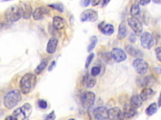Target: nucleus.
I'll return each mask as SVG.
<instances>
[{"instance_id": "f257e3e1", "label": "nucleus", "mask_w": 161, "mask_h": 120, "mask_svg": "<svg viewBox=\"0 0 161 120\" xmlns=\"http://www.w3.org/2000/svg\"><path fill=\"white\" fill-rule=\"evenodd\" d=\"M37 82V77L34 74L26 73L20 82V87L22 92L26 95L29 93L30 91L36 86Z\"/></svg>"}, {"instance_id": "f03ea898", "label": "nucleus", "mask_w": 161, "mask_h": 120, "mask_svg": "<svg viewBox=\"0 0 161 120\" xmlns=\"http://www.w3.org/2000/svg\"><path fill=\"white\" fill-rule=\"evenodd\" d=\"M22 100V95L18 90H12L7 93L3 100L4 106L8 109H12Z\"/></svg>"}, {"instance_id": "7ed1b4c3", "label": "nucleus", "mask_w": 161, "mask_h": 120, "mask_svg": "<svg viewBox=\"0 0 161 120\" xmlns=\"http://www.w3.org/2000/svg\"><path fill=\"white\" fill-rule=\"evenodd\" d=\"M5 16L6 19L10 22L13 23L18 22L23 16L21 7L18 5H13L9 7L5 12Z\"/></svg>"}, {"instance_id": "20e7f679", "label": "nucleus", "mask_w": 161, "mask_h": 120, "mask_svg": "<svg viewBox=\"0 0 161 120\" xmlns=\"http://www.w3.org/2000/svg\"><path fill=\"white\" fill-rule=\"evenodd\" d=\"M96 96L92 91H85L81 96V104L84 108L89 109L94 104Z\"/></svg>"}, {"instance_id": "39448f33", "label": "nucleus", "mask_w": 161, "mask_h": 120, "mask_svg": "<svg viewBox=\"0 0 161 120\" xmlns=\"http://www.w3.org/2000/svg\"><path fill=\"white\" fill-rule=\"evenodd\" d=\"M133 66H134L136 72L141 75L146 74L149 68L148 63L141 58H137L134 61Z\"/></svg>"}, {"instance_id": "423d86ee", "label": "nucleus", "mask_w": 161, "mask_h": 120, "mask_svg": "<svg viewBox=\"0 0 161 120\" xmlns=\"http://www.w3.org/2000/svg\"><path fill=\"white\" fill-rule=\"evenodd\" d=\"M98 19V13L91 9H88L83 11L81 15V21L82 22H95Z\"/></svg>"}, {"instance_id": "0eeeda50", "label": "nucleus", "mask_w": 161, "mask_h": 120, "mask_svg": "<svg viewBox=\"0 0 161 120\" xmlns=\"http://www.w3.org/2000/svg\"><path fill=\"white\" fill-rule=\"evenodd\" d=\"M128 24L131 28V29L137 35L141 34L143 31V26L137 18L132 16L128 19Z\"/></svg>"}, {"instance_id": "6e6552de", "label": "nucleus", "mask_w": 161, "mask_h": 120, "mask_svg": "<svg viewBox=\"0 0 161 120\" xmlns=\"http://www.w3.org/2000/svg\"><path fill=\"white\" fill-rule=\"evenodd\" d=\"M141 43L143 48L150 49L154 45V40L150 33L144 32L141 37Z\"/></svg>"}, {"instance_id": "1a4fd4ad", "label": "nucleus", "mask_w": 161, "mask_h": 120, "mask_svg": "<svg viewBox=\"0 0 161 120\" xmlns=\"http://www.w3.org/2000/svg\"><path fill=\"white\" fill-rule=\"evenodd\" d=\"M111 58L115 62L120 63L127 59V54L123 49L119 48H114L111 52Z\"/></svg>"}, {"instance_id": "9d476101", "label": "nucleus", "mask_w": 161, "mask_h": 120, "mask_svg": "<svg viewBox=\"0 0 161 120\" xmlns=\"http://www.w3.org/2000/svg\"><path fill=\"white\" fill-rule=\"evenodd\" d=\"M93 115L97 120H106L109 118V110L104 107H98L94 110Z\"/></svg>"}, {"instance_id": "9b49d317", "label": "nucleus", "mask_w": 161, "mask_h": 120, "mask_svg": "<svg viewBox=\"0 0 161 120\" xmlns=\"http://www.w3.org/2000/svg\"><path fill=\"white\" fill-rule=\"evenodd\" d=\"M109 118L111 120H123V112L118 107H114L109 110Z\"/></svg>"}, {"instance_id": "f8f14e48", "label": "nucleus", "mask_w": 161, "mask_h": 120, "mask_svg": "<svg viewBox=\"0 0 161 120\" xmlns=\"http://www.w3.org/2000/svg\"><path fill=\"white\" fill-rule=\"evenodd\" d=\"M49 13V10L44 6H40L35 10L33 13V18L35 20H40L42 19L44 15H48Z\"/></svg>"}, {"instance_id": "ddd939ff", "label": "nucleus", "mask_w": 161, "mask_h": 120, "mask_svg": "<svg viewBox=\"0 0 161 120\" xmlns=\"http://www.w3.org/2000/svg\"><path fill=\"white\" fill-rule=\"evenodd\" d=\"M124 117L127 119H130L134 117L137 114L136 108H134L131 104H126L123 107Z\"/></svg>"}, {"instance_id": "4468645a", "label": "nucleus", "mask_w": 161, "mask_h": 120, "mask_svg": "<svg viewBox=\"0 0 161 120\" xmlns=\"http://www.w3.org/2000/svg\"><path fill=\"white\" fill-rule=\"evenodd\" d=\"M22 11L23 18L24 19H29L33 15V10L30 4L27 3H22L20 6Z\"/></svg>"}, {"instance_id": "2eb2a0df", "label": "nucleus", "mask_w": 161, "mask_h": 120, "mask_svg": "<svg viewBox=\"0 0 161 120\" xmlns=\"http://www.w3.org/2000/svg\"><path fill=\"white\" fill-rule=\"evenodd\" d=\"M96 83V80L94 76L91 75H86L83 78L82 84L86 88H93Z\"/></svg>"}, {"instance_id": "dca6fc26", "label": "nucleus", "mask_w": 161, "mask_h": 120, "mask_svg": "<svg viewBox=\"0 0 161 120\" xmlns=\"http://www.w3.org/2000/svg\"><path fill=\"white\" fill-rule=\"evenodd\" d=\"M125 50L130 56H133V57L136 58H141L143 56L142 52L140 50V49L136 48L135 47L133 46L132 45H127L125 46Z\"/></svg>"}, {"instance_id": "f3484780", "label": "nucleus", "mask_w": 161, "mask_h": 120, "mask_svg": "<svg viewBox=\"0 0 161 120\" xmlns=\"http://www.w3.org/2000/svg\"><path fill=\"white\" fill-rule=\"evenodd\" d=\"M104 22H102L98 26L99 30L105 35H111L114 33V27L111 24H104Z\"/></svg>"}, {"instance_id": "a211bd4d", "label": "nucleus", "mask_w": 161, "mask_h": 120, "mask_svg": "<svg viewBox=\"0 0 161 120\" xmlns=\"http://www.w3.org/2000/svg\"><path fill=\"white\" fill-rule=\"evenodd\" d=\"M66 26V22L64 18L60 16H54L53 18V27L56 30H61Z\"/></svg>"}, {"instance_id": "6ab92c4d", "label": "nucleus", "mask_w": 161, "mask_h": 120, "mask_svg": "<svg viewBox=\"0 0 161 120\" xmlns=\"http://www.w3.org/2000/svg\"><path fill=\"white\" fill-rule=\"evenodd\" d=\"M57 45H58V40L57 38H51L49 41H48L47 45V48H46L47 52L49 54H52L55 53Z\"/></svg>"}, {"instance_id": "aec40b11", "label": "nucleus", "mask_w": 161, "mask_h": 120, "mask_svg": "<svg viewBox=\"0 0 161 120\" xmlns=\"http://www.w3.org/2000/svg\"><path fill=\"white\" fill-rule=\"evenodd\" d=\"M127 34V28L126 26L125 23L122 22L119 25L118 27V31L117 34V39L118 40H123Z\"/></svg>"}, {"instance_id": "412c9836", "label": "nucleus", "mask_w": 161, "mask_h": 120, "mask_svg": "<svg viewBox=\"0 0 161 120\" xmlns=\"http://www.w3.org/2000/svg\"><path fill=\"white\" fill-rule=\"evenodd\" d=\"M153 95V91L149 88H144L140 94V97L141 98L143 101L148 100Z\"/></svg>"}, {"instance_id": "4be33fe9", "label": "nucleus", "mask_w": 161, "mask_h": 120, "mask_svg": "<svg viewBox=\"0 0 161 120\" xmlns=\"http://www.w3.org/2000/svg\"><path fill=\"white\" fill-rule=\"evenodd\" d=\"M142 101H143L142 100L141 98L137 95L132 96L130 99V104L136 109L141 107L142 104Z\"/></svg>"}, {"instance_id": "5701e85b", "label": "nucleus", "mask_w": 161, "mask_h": 120, "mask_svg": "<svg viewBox=\"0 0 161 120\" xmlns=\"http://www.w3.org/2000/svg\"><path fill=\"white\" fill-rule=\"evenodd\" d=\"M48 61L47 59L43 60L42 61L40 64L36 68V69H35V73H36V75H38L42 72L45 69L47 66L48 65Z\"/></svg>"}, {"instance_id": "b1692460", "label": "nucleus", "mask_w": 161, "mask_h": 120, "mask_svg": "<svg viewBox=\"0 0 161 120\" xmlns=\"http://www.w3.org/2000/svg\"><path fill=\"white\" fill-rule=\"evenodd\" d=\"M13 115L16 118L17 120H25L26 118L25 114L21 108L14 111L13 112Z\"/></svg>"}, {"instance_id": "393cba45", "label": "nucleus", "mask_w": 161, "mask_h": 120, "mask_svg": "<svg viewBox=\"0 0 161 120\" xmlns=\"http://www.w3.org/2000/svg\"><path fill=\"white\" fill-rule=\"evenodd\" d=\"M157 110V105L156 103H152L149 107L146 109L145 113L146 114L149 116H152L153 114H155Z\"/></svg>"}, {"instance_id": "a878e982", "label": "nucleus", "mask_w": 161, "mask_h": 120, "mask_svg": "<svg viewBox=\"0 0 161 120\" xmlns=\"http://www.w3.org/2000/svg\"><path fill=\"white\" fill-rule=\"evenodd\" d=\"M21 109H22L23 110V111L24 112V113L25 114L26 118H29L30 116V115L32 114V107L29 103L24 104L22 107H21Z\"/></svg>"}, {"instance_id": "bb28decb", "label": "nucleus", "mask_w": 161, "mask_h": 120, "mask_svg": "<svg viewBox=\"0 0 161 120\" xmlns=\"http://www.w3.org/2000/svg\"><path fill=\"white\" fill-rule=\"evenodd\" d=\"M98 43V38L96 36H93L90 38V43L88 47V51L91 52L95 48Z\"/></svg>"}, {"instance_id": "cd10ccee", "label": "nucleus", "mask_w": 161, "mask_h": 120, "mask_svg": "<svg viewBox=\"0 0 161 120\" xmlns=\"http://www.w3.org/2000/svg\"><path fill=\"white\" fill-rule=\"evenodd\" d=\"M140 13V7L138 3H136L134 4H132L130 8V14L132 16L135 17V16L138 15Z\"/></svg>"}, {"instance_id": "c85d7f7f", "label": "nucleus", "mask_w": 161, "mask_h": 120, "mask_svg": "<svg viewBox=\"0 0 161 120\" xmlns=\"http://www.w3.org/2000/svg\"><path fill=\"white\" fill-rule=\"evenodd\" d=\"M150 81V79L149 77H145L138 80V84L141 86H148Z\"/></svg>"}, {"instance_id": "c756f323", "label": "nucleus", "mask_w": 161, "mask_h": 120, "mask_svg": "<svg viewBox=\"0 0 161 120\" xmlns=\"http://www.w3.org/2000/svg\"><path fill=\"white\" fill-rule=\"evenodd\" d=\"M49 6L52 7V8L57 10L58 11L60 12V13H62L63 11H64V6H63V5L60 3H54V4H49L48 5Z\"/></svg>"}, {"instance_id": "7c9ffc66", "label": "nucleus", "mask_w": 161, "mask_h": 120, "mask_svg": "<svg viewBox=\"0 0 161 120\" xmlns=\"http://www.w3.org/2000/svg\"><path fill=\"white\" fill-rule=\"evenodd\" d=\"M101 73V69L98 66H94L91 69V75L93 76H97L99 75Z\"/></svg>"}, {"instance_id": "2f4dec72", "label": "nucleus", "mask_w": 161, "mask_h": 120, "mask_svg": "<svg viewBox=\"0 0 161 120\" xmlns=\"http://www.w3.org/2000/svg\"><path fill=\"white\" fill-rule=\"evenodd\" d=\"M94 57V53H91L88 56V58L86 59V63H85V68H88L89 67V66L90 65L91 63L92 62V61L93 60V58Z\"/></svg>"}, {"instance_id": "473e14b6", "label": "nucleus", "mask_w": 161, "mask_h": 120, "mask_svg": "<svg viewBox=\"0 0 161 120\" xmlns=\"http://www.w3.org/2000/svg\"><path fill=\"white\" fill-rule=\"evenodd\" d=\"M38 105L39 107L41 109H46L47 108V102L44 100H39Z\"/></svg>"}, {"instance_id": "72a5a7b5", "label": "nucleus", "mask_w": 161, "mask_h": 120, "mask_svg": "<svg viewBox=\"0 0 161 120\" xmlns=\"http://www.w3.org/2000/svg\"><path fill=\"white\" fill-rule=\"evenodd\" d=\"M56 118L55 114V112L54 111H52L51 113L48 114L45 118L44 120H54Z\"/></svg>"}, {"instance_id": "f704fd0d", "label": "nucleus", "mask_w": 161, "mask_h": 120, "mask_svg": "<svg viewBox=\"0 0 161 120\" xmlns=\"http://www.w3.org/2000/svg\"><path fill=\"white\" fill-rule=\"evenodd\" d=\"M155 51H156V54L158 60L160 62H161V46H159L156 48Z\"/></svg>"}, {"instance_id": "c9c22d12", "label": "nucleus", "mask_w": 161, "mask_h": 120, "mask_svg": "<svg viewBox=\"0 0 161 120\" xmlns=\"http://www.w3.org/2000/svg\"><path fill=\"white\" fill-rule=\"evenodd\" d=\"M90 3H91V0H81V4L83 7L88 6V5H89Z\"/></svg>"}, {"instance_id": "e433bc0d", "label": "nucleus", "mask_w": 161, "mask_h": 120, "mask_svg": "<svg viewBox=\"0 0 161 120\" xmlns=\"http://www.w3.org/2000/svg\"><path fill=\"white\" fill-rule=\"evenodd\" d=\"M151 0H139V3L142 6H145L150 3Z\"/></svg>"}, {"instance_id": "4c0bfd02", "label": "nucleus", "mask_w": 161, "mask_h": 120, "mask_svg": "<svg viewBox=\"0 0 161 120\" xmlns=\"http://www.w3.org/2000/svg\"><path fill=\"white\" fill-rule=\"evenodd\" d=\"M55 65H56V62H55V61H53L51 63V65L49 66V67H48V71L51 72L52 70L54 69V68L55 66Z\"/></svg>"}, {"instance_id": "58836bf2", "label": "nucleus", "mask_w": 161, "mask_h": 120, "mask_svg": "<svg viewBox=\"0 0 161 120\" xmlns=\"http://www.w3.org/2000/svg\"><path fill=\"white\" fill-rule=\"evenodd\" d=\"M101 1V0H91V5L93 6H96Z\"/></svg>"}, {"instance_id": "ea45409f", "label": "nucleus", "mask_w": 161, "mask_h": 120, "mask_svg": "<svg viewBox=\"0 0 161 120\" xmlns=\"http://www.w3.org/2000/svg\"><path fill=\"white\" fill-rule=\"evenodd\" d=\"M129 40L131 42H132V43H134V42H135L136 41V37L135 36V34H132L130 37H129Z\"/></svg>"}, {"instance_id": "a19ab883", "label": "nucleus", "mask_w": 161, "mask_h": 120, "mask_svg": "<svg viewBox=\"0 0 161 120\" xmlns=\"http://www.w3.org/2000/svg\"><path fill=\"white\" fill-rule=\"evenodd\" d=\"M5 120H17L16 119V118L13 115H10V116H8L6 118H5Z\"/></svg>"}, {"instance_id": "79ce46f5", "label": "nucleus", "mask_w": 161, "mask_h": 120, "mask_svg": "<svg viewBox=\"0 0 161 120\" xmlns=\"http://www.w3.org/2000/svg\"><path fill=\"white\" fill-rule=\"evenodd\" d=\"M110 1L111 0H102V6L103 7L107 6L110 3Z\"/></svg>"}, {"instance_id": "37998d69", "label": "nucleus", "mask_w": 161, "mask_h": 120, "mask_svg": "<svg viewBox=\"0 0 161 120\" xmlns=\"http://www.w3.org/2000/svg\"><path fill=\"white\" fill-rule=\"evenodd\" d=\"M158 105H159V107H161V93L160 95L159 98V100H158Z\"/></svg>"}, {"instance_id": "c03bdc74", "label": "nucleus", "mask_w": 161, "mask_h": 120, "mask_svg": "<svg viewBox=\"0 0 161 120\" xmlns=\"http://www.w3.org/2000/svg\"><path fill=\"white\" fill-rule=\"evenodd\" d=\"M156 71L158 73L161 74V68H156Z\"/></svg>"}, {"instance_id": "a18cd8bd", "label": "nucleus", "mask_w": 161, "mask_h": 120, "mask_svg": "<svg viewBox=\"0 0 161 120\" xmlns=\"http://www.w3.org/2000/svg\"><path fill=\"white\" fill-rule=\"evenodd\" d=\"M152 1L155 3L157 4H161V0H152Z\"/></svg>"}, {"instance_id": "49530a36", "label": "nucleus", "mask_w": 161, "mask_h": 120, "mask_svg": "<svg viewBox=\"0 0 161 120\" xmlns=\"http://www.w3.org/2000/svg\"><path fill=\"white\" fill-rule=\"evenodd\" d=\"M68 120H76V119H74V118H71V119H68Z\"/></svg>"}, {"instance_id": "de8ad7c7", "label": "nucleus", "mask_w": 161, "mask_h": 120, "mask_svg": "<svg viewBox=\"0 0 161 120\" xmlns=\"http://www.w3.org/2000/svg\"><path fill=\"white\" fill-rule=\"evenodd\" d=\"M5 1H11V0H4Z\"/></svg>"}, {"instance_id": "09e8293b", "label": "nucleus", "mask_w": 161, "mask_h": 120, "mask_svg": "<svg viewBox=\"0 0 161 120\" xmlns=\"http://www.w3.org/2000/svg\"><path fill=\"white\" fill-rule=\"evenodd\" d=\"M26 120H29V119H26Z\"/></svg>"}, {"instance_id": "8fccbe9b", "label": "nucleus", "mask_w": 161, "mask_h": 120, "mask_svg": "<svg viewBox=\"0 0 161 120\" xmlns=\"http://www.w3.org/2000/svg\"><path fill=\"white\" fill-rule=\"evenodd\" d=\"M110 120H111V119H110Z\"/></svg>"}]
</instances>
